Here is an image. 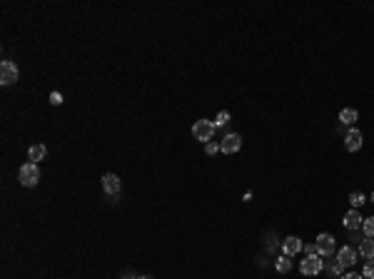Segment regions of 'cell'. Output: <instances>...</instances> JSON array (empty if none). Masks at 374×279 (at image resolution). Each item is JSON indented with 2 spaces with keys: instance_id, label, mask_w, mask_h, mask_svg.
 <instances>
[{
  "instance_id": "6da1fadb",
  "label": "cell",
  "mask_w": 374,
  "mask_h": 279,
  "mask_svg": "<svg viewBox=\"0 0 374 279\" xmlns=\"http://www.w3.org/2000/svg\"><path fill=\"white\" fill-rule=\"evenodd\" d=\"M18 180H20V185H25V187H35V185H38V180H40V170H38V165H35V162L23 165V167H20V172H18Z\"/></svg>"
},
{
  "instance_id": "7a4b0ae2",
  "label": "cell",
  "mask_w": 374,
  "mask_h": 279,
  "mask_svg": "<svg viewBox=\"0 0 374 279\" xmlns=\"http://www.w3.org/2000/svg\"><path fill=\"white\" fill-rule=\"evenodd\" d=\"M212 135H215V122H210V120H197V122L192 125V137H195V140L210 142Z\"/></svg>"
},
{
  "instance_id": "3957f363",
  "label": "cell",
  "mask_w": 374,
  "mask_h": 279,
  "mask_svg": "<svg viewBox=\"0 0 374 279\" xmlns=\"http://www.w3.org/2000/svg\"><path fill=\"white\" fill-rule=\"evenodd\" d=\"M299 272H302L304 277L319 274V272H322V259H319V254H307V257L299 262Z\"/></svg>"
},
{
  "instance_id": "277c9868",
  "label": "cell",
  "mask_w": 374,
  "mask_h": 279,
  "mask_svg": "<svg viewBox=\"0 0 374 279\" xmlns=\"http://www.w3.org/2000/svg\"><path fill=\"white\" fill-rule=\"evenodd\" d=\"M314 244H317V252H319L322 257H332V254H334V249H337L334 237H332V234H327V232H322V234L314 239Z\"/></svg>"
},
{
  "instance_id": "5b68a950",
  "label": "cell",
  "mask_w": 374,
  "mask_h": 279,
  "mask_svg": "<svg viewBox=\"0 0 374 279\" xmlns=\"http://www.w3.org/2000/svg\"><path fill=\"white\" fill-rule=\"evenodd\" d=\"M15 80H18V68H15V63L3 60V63H0V83H3V85H13Z\"/></svg>"
},
{
  "instance_id": "8992f818",
  "label": "cell",
  "mask_w": 374,
  "mask_h": 279,
  "mask_svg": "<svg viewBox=\"0 0 374 279\" xmlns=\"http://www.w3.org/2000/svg\"><path fill=\"white\" fill-rule=\"evenodd\" d=\"M240 147H242V137H240L237 132L227 135V137L222 140V145H220V150H222L225 155H235V152H237Z\"/></svg>"
},
{
  "instance_id": "52a82bcc",
  "label": "cell",
  "mask_w": 374,
  "mask_h": 279,
  "mask_svg": "<svg viewBox=\"0 0 374 279\" xmlns=\"http://www.w3.org/2000/svg\"><path fill=\"white\" fill-rule=\"evenodd\" d=\"M102 189H105L107 194L117 197V194H120V177L112 175V172H107V175L102 177Z\"/></svg>"
},
{
  "instance_id": "ba28073f",
  "label": "cell",
  "mask_w": 374,
  "mask_h": 279,
  "mask_svg": "<svg viewBox=\"0 0 374 279\" xmlns=\"http://www.w3.org/2000/svg\"><path fill=\"white\" fill-rule=\"evenodd\" d=\"M344 145H347V150H349V152H357V150H362V132H359L357 127H352V130L347 132V140H344Z\"/></svg>"
},
{
  "instance_id": "9c48e42d",
  "label": "cell",
  "mask_w": 374,
  "mask_h": 279,
  "mask_svg": "<svg viewBox=\"0 0 374 279\" xmlns=\"http://www.w3.org/2000/svg\"><path fill=\"white\" fill-rule=\"evenodd\" d=\"M337 262H342L344 267H352L357 262V249L354 247H342L337 249Z\"/></svg>"
},
{
  "instance_id": "30bf717a",
  "label": "cell",
  "mask_w": 374,
  "mask_h": 279,
  "mask_svg": "<svg viewBox=\"0 0 374 279\" xmlns=\"http://www.w3.org/2000/svg\"><path fill=\"white\" fill-rule=\"evenodd\" d=\"M302 242H299V237H287L284 242H282V249H284V254L287 257H294V254H299L302 252Z\"/></svg>"
},
{
  "instance_id": "8fae6325",
  "label": "cell",
  "mask_w": 374,
  "mask_h": 279,
  "mask_svg": "<svg viewBox=\"0 0 374 279\" xmlns=\"http://www.w3.org/2000/svg\"><path fill=\"white\" fill-rule=\"evenodd\" d=\"M362 222H364V217H362L357 209H349V212L344 214V227H347L349 232H352V229H359Z\"/></svg>"
},
{
  "instance_id": "7c38bea8",
  "label": "cell",
  "mask_w": 374,
  "mask_h": 279,
  "mask_svg": "<svg viewBox=\"0 0 374 279\" xmlns=\"http://www.w3.org/2000/svg\"><path fill=\"white\" fill-rule=\"evenodd\" d=\"M45 152H48V150H45V145H33V147L28 150V157H30V160L38 165V162L45 157Z\"/></svg>"
},
{
  "instance_id": "4fadbf2b",
  "label": "cell",
  "mask_w": 374,
  "mask_h": 279,
  "mask_svg": "<svg viewBox=\"0 0 374 279\" xmlns=\"http://www.w3.org/2000/svg\"><path fill=\"white\" fill-rule=\"evenodd\" d=\"M359 254H362L364 259H374V239H364V242L359 244Z\"/></svg>"
},
{
  "instance_id": "5bb4252c",
  "label": "cell",
  "mask_w": 374,
  "mask_h": 279,
  "mask_svg": "<svg viewBox=\"0 0 374 279\" xmlns=\"http://www.w3.org/2000/svg\"><path fill=\"white\" fill-rule=\"evenodd\" d=\"M357 117H359V115H357V110H352V107H344V110L339 112V120H342L344 125H354Z\"/></svg>"
},
{
  "instance_id": "9a60e30c",
  "label": "cell",
  "mask_w": 374,
  "mask_h": 279,
  "mask_svg": "<svg viewBox=\"0 0 374 279\" xmlns=\"http://www.w3.org/2000/svg\"><path fill=\"white\" fill-rule=\"evenodd\" d=\"M289 259H292V257H287V254H282V257H280V259L275 262V269H277L280 274H284V272H289V269H292V262H289Z\"/></svg>"
},
{
  "instance_id": "2e32d148",
  "label": "cell",
  "mask_w": 374,
  "mask_h": 279,
  "mask_svg": "<svg viewBox=\"0 0 374 279\" xmlns=\"http://www.w3.org/2000/svg\"><path fill=\"white\" fill-rule=\"evenodd\" d=\"M362 229H364V234H367V239H374V217H369V219H364V222H362Z\"/></svg>"
},
{
  "instance_id": "e0dca14e",
  "label": "cell",
  "mask_w": 374,
  "mask_h": 279,
  "mask_svg": "<svg viewBox=\"0 0 374 279\" xmlns=\"http://www.w3.org/2000/svg\"><path fill=\"white\" fill-rule=\"evenodd\" d=\"M349 202H352V207H362V204L367 202V197H364L362 192H352V194H349Z\"/></svg>"
},
{
  "instance_id": "ac0fdd59",
  "label": "cell",
  "mask_w": 374,
  "mask_h": 279,
  "mask_svg": "<svg viewBox=\"0 0 374 279\" xmlns=\"http://www.w3.org/2000/svg\"><path fill=\"white\" fill-rule=\"evenodd\" d=\"M227 122H230V112H225V110H222V112L217 115V120H215V127H225Z\"/></svg>"
},
{
  "instance_id": "d6986e66",
  "label": "cell",
  "mask_w": 374,
  "mask_h": 279,
  "mask_svg": "<svg viewBox=\"0 0 374 279\" xmlns=\"http://www.w3.org/2000/svg\"><path fill=\"white\" fill-rule=\"evenodd\" d=\"M364 277H367V279H374V259H369V262L364 264Z\"/></svg>"
},
{
  "instance_id": "ffe728a7",
  "label": "cell",
  "mask_w": 374,
  "mask_h": 279,
  "mask_svg": "<svg viewBox=\"0 0 374 279\" xmlns=\"http://www.w3.org/2000/svg\"><path fill=\"white\" fill-rule=\"evenodd\" d=\"M342 272H344V264H342V262H334V264H332V274H334V277H342Z\"/></svg>"
},
{
  "instance_id": "44dd1931",
  "label": "cell",
  "mask_w": 374,
  "mask_h": 279,
  "mask_svg": "<svg viewBox=\"0 0 374 279\" xmlns=\"http://www.w3.org/2000/svg\"><path fill=\"white\" fill-rule=\"evenodd\" d=\"M205 152H207V155H217V152H220V145H215V142H207Z\"/></svg>"
},
{
  "instance_id": "7402d4cb",
  "label": "cell",
  "mask_w": 374,
  "mask_h": 279,
  "mask_svg": "<svg viewBox=\"0 0 374 279\" xmlns=\"http://www.w3.org/2000/svg\"><path fill=\"white\" fill-rule=\"evenodd\" d=\"M50 102H53V105H63V95H60V93H53V95H50Z\"/></svg>"
},
{
  "instance_id": "603a6c76",
  "label": "cell",
  "mask_w": 374,
  "mask_h": 279,
  "mask_svg": "<svg viewBox=\"0 0 374 279\" xmlns=\"http://www.w3.org/2000/svg\"><path fill=\"white\" fill-rule=\"evenodd\" d=\"M302 249H304V254H319V252H317V244H304Z\"/></svg>"
},
{
  "instance_id": "cb8c5ba5",
  "label": "cell",
  "mask_w": 374,
  "mask_h": 279,
  "mask_svg": "<svg viewBox=\"0 0 374 279\" xmlns=\"http://www.w3.org/2000/svg\"><path fill=\"white\" fill-rule=\"evenodd\" d=\"M342 279H362V277H359V274H357V272H352V274H344V277H342Z\"/></svg>"
},
{
  "instance_id": "d4e9b609",
  "label": "cell",
  "mask_w": 374,
  "mask_h": 279,
  "mask_svg": "<svg viewBox=\"0 0 374 279\" xmlns=\"http://www.w3.org/2000/svg\"><path fill=\"white\" fill-rule=\"evenodd\" d=\"M137 279H152V277H147V274H142V277H137Z\"/></svg>"
},
{
  "instance_id": "484cf974",
  "label": "cell",
  "mask_w": 374,
  "mask_h": 279,
  "mask_svg": "<svg viewBox=\"0 0 374 279\" xmlns=\"http://www.w3.org/2000/svg\"><path fill=\"white\" fill-rule=\"evenodd\" d=\"M372 202H374V194H372Z\"/></svg>"
}]
</instances>
